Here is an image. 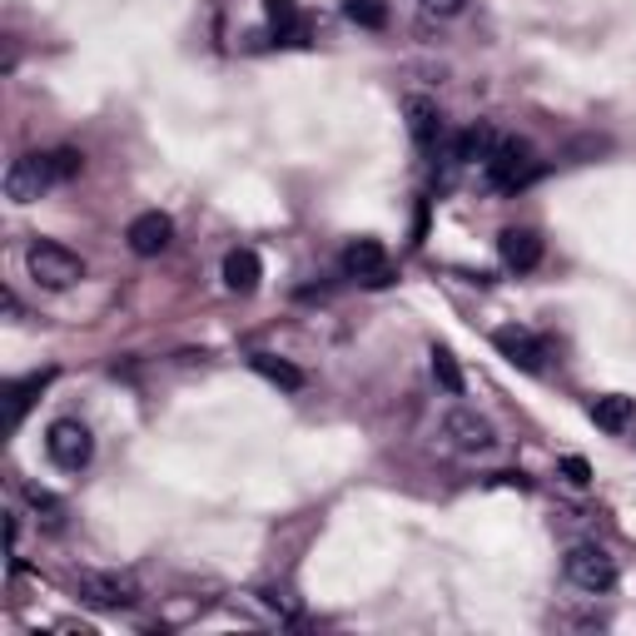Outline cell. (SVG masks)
Listing matches in <instances>:
<instances>
[{
    "instance_id": "d6986e66",
    "label": "cell",
    "mask_w": 636,
    "mask_h": 636,
    "mask_svg": "<svg viewBox=\"0 0 636 636\" xmlns=\"http://www.w3.org/2000/svg\"><path fill=\"white\" fill-rule=\"evenodd\" d=\"M268 10V25L278 30V35H298V6L294 0H264Z\"/></svg>"
},
{
    "instance_id": "277c9868",
    "label": "cell",
    "mask_w": 636,
    "mask_h": 636,
    "mask_svg": "<svg viewBox=\"0 0 636 636\" xmlns=\"http://www.w3.org/2000/svg\"><path fill=\"white\" fill-rule=\"evenodd\" d=\"M45 457L60 473H80V467H89V457H95V437H89V427L80 423V417H55V423L45 427Z\"/></svg>"
},
{
    "instance_id": "603a6c76",
    "label": "cell",
    "mask_w": 636,
    "mask_h": 636,
    "mask_svg": "<svg viewBox=\"0 0 636 636\" xmlns=\"http://www.w3.org/2000/svg\"><path fill=\"white\" fill-rule=\"evenodd\" d=\"M562 473H566V483H576V487L592 483V463H586V457H562Z\"/></svg>"
},
{
    "instance_id": "7a4b0ae2",
    "label": "cell",
    "mask_w": 636,
    "mask_h": 636,
    "mask_svg": "<svg viewBox=\"0 0 636 636\" xmlns=\"http://www.w3.org/2000/svg\"><path fill=\"white\" fill-rule=\"evenodd\" d=\"M483 174L492 189H507V194H517V189H527L537 174H542V165L532 159V149L522 145V139H497L492 155L483 159Z\"/></svg>"
},
{
    "instance_id": "e0dca14e",
    "label": "cell",
    "mask_w": 636,
    "mask_h": 636,
    "mask_svg": "<svg viewBox=\"0 0 636 636\" xmlns=\"http://www.w3.org/2000/svg\"><path fill=\"white\" fill-rule=\"evenodd\" d=\"M343 15L363 30H383L388 20V0H343Z\"/></svg>"
},
{
    "instance_id": "8fae6325",
    "label": "cell",
    "mask_w": 636,
    "mask_h": 636,
    "mask_svg": "<svg viewBox=\"0 0 636 636\" xmlns=\"http://www.w3.org/2000/svg\"><path fill=\"white\" fill-rule=\"evenodd\" d=\"M497 254H502V264L512 268V274H527V268L542 264V239H537L532 229H502V234H497Z\"/></svg>"
},
{
    "instance_id": "9a60e30c",
    "label": "cell",
    "mask_w": 636,
    "mask_h": 636,
    "mask_svg": "<svg viewBox=\"0 0 636 636\" xmlns=\"http://www.w3.org/2000/svg\"><path fill=\"white\" fill-rule=\"evenodd\" d=\"M248 363H254V373H264L268 383L288 388V393H298V388H304V373H298L294 363H284V358H274V353H254Z\"/></svg>"
},
{
    "instance_id": "7402d4cb",
    "label": "cell",
    "mask_w": 636,
    "mask_h": 636,
    "mask_svg": "<svg viewBox=\"0 0 636 636\" xmlns=\"http://www.w3.org/2000/svg\"><path fill=\"white\" fill-rule=\"evenodd\" d=\"M417 6H423L427 15H437V20H453V15L467 10V0H417Z\"/></svg>"
},
{
    "instance_id": "30bf717a",
    "label": "cell",
    "mask_w": 636,
    "mask_h": 636,
    "mask_svg": "<svg viewBox=\"0 0 636 636\" xmlns=\"http://www.w3.org/2000/svg\"><path fill=\"white\" fill-rule=\"evenodd\" d=\"M492 348L507 358V363L522 368V373H542V363H547V343L537 333H527V328H497Z\"/></svg>"
},
{
    "instance_id": "6da1fadb",
    "label": "cell",
    "mask_w": 636,
    "mask_h": 636,
    "mask_svg": "<svg viewBox=\"0 0 636 636\" xmlns=\"http://www.w3.org/2000/svg\"><path fill=\"white\" fill-rule=\"evenodd\" d=\"M25 268L40 288H70L85 278V258H80L75 248L55 244V239H35V244L25 248Z\"/></svg>"
},
{
    "instance_id": "52a82bcc",
    "label": "cell",
    "mask_w": 636,
    "mask_h": 636,
    "mask_svg": "<svg viewBox=\"0 0 636 636\" xmlns=\"http://www.w3.org/2000/svg\"><path fill=\"white\" fill-rule=\"evenodd\" d=\"M343 274L358 278L363 288H383L393 284V264H388V248L378 239H353L343 248Z\"/></svg>"
},
{
    "instance_id": "9c48e42d",
    "label": "cell",
    "mask_w": 636,
    "mask_h": 636,
    "mask_svg": "<svg viewBox=\"0 0 636 636\" xmlns=\"http://www.w3.org/2000/svg\"><path fill=\"white\" fill-rule=\"evenodd\" d=\"M443 433L453 437V447H463V453H492V447H497L492 423L477 417L473 407H453V413L443 417Z\"/></svg>"
},
{
    "instance_id": "2e32d148",
    "label": "cell",
    "mask_w": 636,
    "mask_h": 636,
    "mask_svg": "<svg viewBox=\"0 0 636 636\" xmlns=\"http://www.w3.org/2000/svg\"><path fill=\"white\" fill-rule=\"evenodd\" d=\"M433 378H437V388L443 393H463V368H457V358H453V348H443V343H433Z\"/></svg>"
},
{
    "instance_id": "ac0fdd59",
    "label": "cell",
    "mask_w": 636,
    "mask_h": 636,
    "mask_svg": "<svg viewBox=\"0 0 636 636\" xmlns=\"http://www.w3.org/2000/svg\"><path fill=\"white\" fill-rule=\"evenodd\" d=\"M50 383V373H35V378H25V383H10V427L25 417V407H30V393H40V388Z\"/></svg>"
},
{
    "instance_id": "8992f818",
    "label": "cell",
    "mask_w": 636,
    "mask_h": 636,
    "mask_svg": "<svg viewBox=\"0 0 636 636\" xmlns=\"http://www.w3.org/2000/svg\"><path fill=\"white\" fill-rule=\"evenodd\" d=\"M50 184H60L55 169H50V155H20L6 169V199H15V204H35Z\"/></svg>"
},
{
    "instance_id": "3957f363",
    "label": "cell",
    "mask_w": 636,
    "mask_h": 636,
    "mask_svg": "<svg viewBox=\"0 0 636 636\" xmlns=\"http://www.w3.org/2000/svg\"><path fill=\"white\" fill-rule=\"evenodd\" d=\"M562 572H566V582H572V586L602 596V592H612V586H616V556L606 552V547H596V542H576L572 552L562 556Z\"/></svg>"
},
{
    "instance_id": "4fadbf2b",
    "label": "cell",
    "mask_w": 636,
    "mask_h": 636,
    "mask_svg": "<svg viewBox=\"0 0 636 636\" xmlns=\"http://www.w3.org/2000/svg\"><path fill=\"white\" fill-rule=\"evenodd\" d=\"M403 109H407V129H413L417 145H423V149H437V139H443V115H437L433 99L413 95Z\"/></svg>"
},
{
    "instance_id": "5b68a950",
    "label": "cell",
    "mask_w": 636,
    "mask_h": 636,
    "mask_svg": "<svg viewBox=\"0 0 636 636\" xmlns=\"http://www.w3.org/2000/svg\"><path fill=\"white\" fill-rule=\"evenodd\" d=\"M80 596L99 612H135L139 606V586L119 572H80Z\"/></svg>"
},
{
    "instance_id": "ba28073f",
    "label": "cell",
    "mask_w": 636,
    "mask_h": 636,
    "mask_svg": "<svg viewBox=\"0 0 636 636\" xmlns=\"http://www.w3.org/2000/svg\"><path fill=\"white\" fill-rule=\"evenodd\" d=\"M125 239H129V248H135L139 258H155V254H165L169 239H174V219L159 214V209H145V214L129 219Z\"/></svg>"
},
{
    "instance_id": "7c38bea8",
    "label": "cell",
    "mask_w": 636,
    "mask_h": 636,
    "mask_svg": "<svg viewBox=\"0 0 636 636\" xmlns=\"http://www.w3.org/2000/svg\"><path fill=\"white\" fill-rule=\"evenodd\" d=\"M258 278H264V264H258L254 248H229L224 254V288L229 294H254Z\"/></svg>"
},
{
    "instance_id": "ffe728a7",
    "label": "cell",
    "mask_w": 636,
    "mask_h": 636,
    "mask_svg": "<svg viewBox=\"0 0 636 636\" xmlns=\"http://www.w3.org/2000/svg\"><path fill=\"white\" fill-rule=\"evenodd\" d=\"M50 169H55L60 184H65V179H80V169H85V155H80V149H70V145H60V149H50Z\"/></svg>"
},
{
    "instance_id": "44dd1931",
    "label": "cell",
    "mask_w": 636,
    "mask_h": 636,
    "mask_svg": "<svg viewBox=\"0 0 636 636\" xmlns=\"http://www.w3.org/2000/svg\"><path fill=\"white\" fill-rule=\"evenodd\" d=\"M25 497H30V507H35V512L45 517V527H60V522H65V507H60L50 492H40V487H30Z\"/></svg>"
},
{
    "instance_id": "5bb4252c",
    "label": "cell",
    "mask_w": 636,
    "mask_h": 636,
    "mask_svg": "<svg viewBox=\"0 0 636 636\" xmlns=\"http://www.w3.org/2000/svg\"><path fill=\"white\" fill-rule=\"evenodd\" d=\"M636 417V403L626 393H606V398H592V423L602 433H626Z\"/></svg>"
}]
</instances>
